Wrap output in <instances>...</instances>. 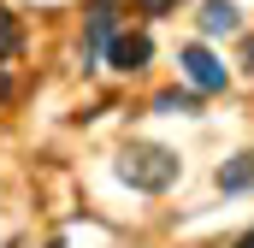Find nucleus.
<instances>
[{
  "mask_svg": "<svg viewBox=\"0 0 254 248\" xmlns=\"http://www.w3.org/2000/svg\"><path fill=\"white\" fill-rule=\"evenodd\" d=\"M178 172H184V160H178L172 148H160V142H125V148H119V178H125L130 189H142V195L172 189Z\"/></svg>",
  "mask_w": 254,
  "mask_h": 248,
  "instance_id": "f257e3e1",
  "label": "nucleus"
},
{
  "mask_svg": "<svg viewBox=\"0 0 254 248\" xmlns=\"http://www.w3.org/2000/svg\"><path fill=\"white\" fill-rule=\"evenodd\" d=\"M178 65H184V77H190V89H195V95H219V89L231 83V77H225V65L213 60L201 42H190V48L178 54Z\"/></svg>",
  "mask_w": 254,
  "mask_h": 248,
  "instance_id": "f03ea898",
  "label": "nucleus"
},
{
  "mask_svg": "<svg viewBox=\"0 0 254 248\" xmlns=\"http://www.w3.org/2000/svg\"><path fill=\"white\" fill-rule=\"evenodd\" d=\"M148 60H154V42H148L142 30H119V36L107 42V65H113V71H142Z\"/></svg>",
  "mask_w": 254,
  "mask_h": 248,
  "instance_id": "7ed1b4c3",
  "label": "nucleus"
},
{
  "mask_svg": "<svg viewBox=\"0 0 254 248\" xmlns=\"http://www.w3.org/2000/svg\"><path fill=\"white\" fill-rule=\"evenodd\" d=\"M237 30V6L231 0H207L201 6V36H231Z\"/></svg>",
  "mask_w": 254,
  "mask_h": 248,
  "instance_id": "20e7f679",
  "label": "nucleus"
},
{
  "mask_svg": "<svg viewBox=\"0 0 254 248\" xmlns=\"http://www.w3.org/2000/svg\"><path fill=\"white\" fill-rule=\"evenodd\" d=\"M113 36H119L113 12H107V6H95V18H89V48H83V60H95V54H101V48H107Z\"/></svg>",
  "mask_w": 254,
  "mask_h": 248,
  "instance_id": "39448f33",
  "label": "nucleus"
},
{
  "mask_svg": "<svg viewBox=\"0 0 254 248\" xmlns=\"http://www.w3.org/2000/svg\"><path fill=\"white\" fill-rule=\"evenodd\" d=\"M254 184V154H243L237 166H219V189H249Z\"/></svg>",
  "mask_w": 254,
  "mask_h": 248,
  "instance_id": "423d86ee",
  "label": "nucleus"
},
{
  "mask_svg": "<svg viewBox=\"0 0 254 248\" xmlns=\"http://www.w3.org/2000/svg\"><path fill=\"white\" fill-rule=\"evenodd\" d=\"M12 54H18V18H12V12L0 6V65L12 60Z\"/></svg>",
  "mask_w": 254,
  "mask_h": 248,
  "instance_id": "0eeeda50",
  "label": "nucleus"
},
{
  "mask_svg": "<svg viewBox=\"0 0 254 248\" xmlns=\"http://www.w3.org/2000/svg\"><path fill=\"white\" fill-rule=\"evenodd\" d=\"M154 107H160V113H195L201 101H195V95H178V89H166V95H160Z\"/></svg>",
  "mask_w": 254,
  "mask_h": 248,
  "instance_id": "6e6552de",
  "label": "nucleus"
},
{
  "mask_svg": "<svg viewBox=\"0 0 254 248\" xmlns=\"http://www.w3.org/2000/svg\"><path fill=\"white\" fill-rule=\"evenodd\" d=\"M243 71L254 77V36H243Z\"/></svg>",
  "mask_w": 254,
  "mask_h": 248,
  "instance_id": "1a4fd4ad",
  "label": "nucleus"
},
{
  "mask_svg": "<svg viewBox=\"0 0 254 248\" xmlns=\"http://www.w3.org/2000/svg\"><path fill=\"white\" fill-rule=\"evenodd\" d=\"M166 6H178V0H142V12H166Z\"/></svg>",
  "mask_w": 254,
  "mask_h": 248,
  "instance_id": "9d476101",
  "label": "nucleus"
},
{
  "mask_svg": "<svg viewBox=\"0 0 254 248\" xmlns=\"http://www.w3.org/2000/svg\"><path fill=\"white\" fill-rule=\"evenodd\" d=\"M237 248H254V231H243V237H237Z\"/></svg>",
  "mask_w": 254,
  "mask_h": 248,
  "instance_id": "9b49d317",
  "label": "nucleus"
},
{
  "mask_svg": "<svg viewBox=\"0 0 254 248\" xmlns=\"http://www.w3.org/2000/svg\"><path fill=\"white\" fill-rule=\"evenodd\" d=\"M6 95H12V83H6V71H0V101H6Z\"/></svg>",
  "mask_w": 254,
  "mask_h": 248,
  "instance_id": "f8f14e48",
  "label": "nucleus"
},
{
  "mask_svg": "<svg viewBox=\"0 0 254 248\" xmlns=\"http://www.w3.org/2000/svg\"><path fill=\"white\" fill-rule=\"evenodd\" d=\"M48 248H60V243H48Z\"/></svg>",
  "mask_w": 254,
  "mask_h": 248,
  "instance_id": "ddd939ff",
  "label": "nucleus"
}]
</instances>
